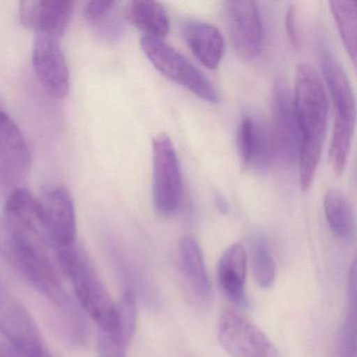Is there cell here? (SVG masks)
Masks as SVG:
<instances>
[{
	"instance_id": "cell-3",
	"label": "cell",
	"mask_w": 357,
	"mask_h": 357,
	"mask_svg": "<svg viewBox=\"0 0 357 357\" xmlns=\"http://www.w3.org/2000/svg\"><path fill=\"white\" fill-rule=\"evenodd\" d=\"M141 47L146 57L160 74L185 87L204 101L210 103L219 101L218 93L211 81L174 47L164 43L162 39L143 36Z\"/></svg>"
},
{
	"instance_id": "cell-30",
	"label": "cell",
	"mask_w": 357,
	"mask_h": 357,
	"mask_svg": "<svg viewBox=\"0 0 357 357\" xmlns=\"http://www.w3.org/2000/svg\"><path fill=\"white\" fill-rule=\"evenodd\" d=\"M216 206L222 214H229V204L227 198L223 195L216 196Z\"/></svg>"
},
{
	"instance_id": "cell-25",
	"label": "cell",
	"mask_w": 357,
	"mask_h": 357,
	"mask_svg": "<svg viewBox=\"0 0 357 357\" xmlns=\"http://www.w3.org/2000/svg\"><path fill=\"white\" fill-rule=\"evenodd\" d=\"M127 344L118 334L107 330L98 332V357H126Z\"/></svg>"
},
{
	"instance_id": "cell-18",
	"label": "cell",
	"mask_w": 357,
	"mask_h": 357,
	"mask_svg": "<svg viewBox=\"0 0 357 357\" xmlns=\"http://www.w3.org/2000/svg\"><path fill=\"white\" fill-rule=\"evenodd\" d=\"M179 258L183 275L192 288L202 298H208L212 294V285L202 248L194 238L187 236L181 240Z\"/></svg>"
},
{
	"instance_id": "cell-5",
	"label": "cell",
	"mask_w": 357,
	"mask_h": 357,
	"mask_svg": "<svg viewBox=\"0 0 357 357\" xmlns=\"http://www.w3.org/2000/svg\"><path fill=\"white\" fill-rule=\"evenodd\" d=\"M217 337L231 357H283L266 334L235 308L221 310Z\"/></svg>"
},
{
	"instance_id": "cell-14",
	"label": "cell",
	"mask_w": 357,
	"mask_h": 357,
	"mask_svg": "<svg viewBox=\"0 0 357 357\" xmlns=\"http://www.w3.org/2000/svg\"><path fill=\"white\" fill-rule=\"evenodd\" d=\"M181 32L193 55L208 70L218 68L225 53V40L220 31L208 22L187 20Z\"/></svg>"
},
{
	"instance_id": "cell-26",
	"label": "cell",
	"mask_w": 357,
	"mask_h": 357,
	"mask_svg": "<svg viewBox=\"0 0 357 357\" xmlns=\"http://www.w3.org/2000/svg\"><path fill=\"white\" fill-rule=\"evenodd\" d=\"M114 1H89L84 7V16L91 24H96L114 11Z\"/></svg>"
},
{
	"instance_id": "cell-23",
	"label": "cell",
	"mask_w": 357,
	"mask_h": 357,
	"mask_svg": "<svg viewBox=\"0 0 357 357\" xmlns=\"http://www.w3.org/2000/svg\"><path fill=\"white\" fill-rule=\"evenodd\" d=\"M137 321V298L132 290H126L116 304V333L127 346L135 335Z\"/></svg>"
},
{
	"instance_id": "cell-7",
	"label": "cell",
	"mask_w": 357,
	"mask_h": 357,
	"mask_svg": "<svg viewBox=\"0 0 357 357\" xmlns=\"http://www.w3.org/2000/svg\"><path fill=\"white\" fill-rule=\"evenodd\" d=\"M31 168V152L24 133L0 112V191L8 196L20 189Z\"/></svg>"
},
{
	"instance_id": "cell-24",
	"label": "cell",
	"mask_w": 357,
	"mask_h": 357,
	"mask_svg": "<svg viewBox=\"0 0 357 357\" xmlns=\"http://www.w3.org/2000/svg\"><path fill=\"white\" fill-rule=\"evenodd\" d=\"M336 357H356V303H349L348 311L336 337Z\"/></svg>"
},
{
	"instance_id": "cell-9",
	"label": "cell",
	"mask_w": 357,
	"mask_h": 357,
	"mask_svg": "<svg viewBox=\"0 0 357 357\" xmlns=\"http://www.w3.org/2000/svg\"><path fill=\"white\" fill-rule=\"evenodd\" d=\"M273 150L284 164L298 162L300 133L294 107V93L286 83H275L271 93Z\"/></svg>"
},
{
	"instance_id": "cell-10",
	"label": "cell",
	"mask_w": 357,
	"mask_h": 357,
	"mask_svg": "<svg viewBox=\"0 0 357 357\" xmlns=\"http://www.w3.org/2000/svg\"><path fill=\"white\" fill-rule=\"evenodd\" d=\"M225 18L236 52L245 59H254L262 53L264 29L259 5L255 1H227Z\"/></svg>"
},
{
	"instance_id": "cell-22",
	"label": "cell",
	"mask_w": 357,
	"mask_h": 357,
	"mask_svg": "<svg viewBox=\"0 0 357 357\" xmlns=\"http://www.w3.org/2000/svg\"><path fill=\"white\" fill-rule=\"evenodd\" d=\"M252 271L255 281L262 288L273 286L275 279V259L269 250L268 245L262 239L255 240L252 248Z\"/></svg>"
},
{
	"instance_id": "cell-17",
	"label": "cell",
	"mask_w": 357,
	"mask_h": 357,
	"mask_svg": "<svg viewBox=\"0 0 357 357\" xmlns=\"http://www.w3.org/2000/svg\"><path fill=\"white\" fill-rule=\"evenodd\" d=\"M126 17L144 36L162 39L170 30L168 13L155 1H131L126 8Z\"/></svg>"
},
{
	"instance_id": "cell-16",
	"label": "cell",
	"mask_w": 357,
	"mask_h": 357,
	"mask_svg": "<svg viewBox=\"0 0 357 357\" xmlns=\"http://www.w3.org/2000/svg\"><path fill=\"white\" fill-rule=\"evenodd\" d=\"M321 68L324 83L327 85L335 109L334 120L355 122L354 93L342 64L333 54L326 52L321 57Z\"/></svg>"
},
{
	"instance_id": "cell-4",
	"label": "cell",
	"mask_w": 357,
	"mask_h": 357,
	"mask_svg": "<svg viewBox=\"0 0 357 357\" xmlns=\"http://www.w3.org/2000/svg\"><path fill=\"white\" fill-rule=\"evenodd\" d=\"M152 164L154 208L162 216H173L178 212L181 206L183 179L176 150L167 133H160L153 137Z\"/></svg>"
},
{
	"instance_id": "cell-11",
	"label": "cell",
	"mask_w": 357,
	"mask_h": 357,
	"mask_svg": "<svg viewBox=\"0 0 357 357\" xmlns=\"http://www.w3.org/2000/svg\"><path fill=\"white\" fill-rule=\"evenodd\" d=\"M32 60L43 89L55 99L66 98L70 91V70L59 40L36 36Z\"/></svg>"
},
{
	"instance_id": "cell-29",
	"label": "cell",
	"mask_w": 357,
	"mask_h": 357,
	"mask_svg": "<svg viewBox=\"0 0 357 357\" xmlns=\"http://www.w3.org/2000/svg\"><path fill=\"white\" fill-rule=\"evenodd\" d=\"M356 262H353L351 265L350 271L348 275V300L349 303H356Z\"/></svg>"
},
{
	"instance_id": "cell-31",
	"label": "cell",
	"mask_w": 357,
	"mask_h": 357,
	"mask_svg": "<svg viewBox=\"0 0 357 357\" xmlns=\"http://www.w3.org/2000/svg\"><path fill=\"white\" fill-rule=\"evenodd\" d=\"M43 357H54L53 355L51 354V353L47 352V354L43 355Z\"/></svg>"
},
{
	"instance_id": "cell-13",
	"label": "cell",
	"mask_w": 357,
	"mask_h": 357,
	"mask_svg": "<svg viewBox=\"0 0 357 357\" xmlns=\"http://www.w3.org/2000/svg\"><path fill=\"white\" fill-rule=\"evenodd\" d=\"M237 148L242 168L264 170L273 154L271 130L254 114H244L237 129Z\"/></svg>"
},
{
	"instance_id": "cell-20",
	"label": "cell",
	"mask_w": 357,
	"mask_h": 357,
	"mask_svg": "<svg viewBox=\"0 0 357 357\" xmlns=\"http://www.w3.org/2000/svg\"><path fill=\"white\" fill-rule=\"evenodd\" d=\"M330 10L349 57L356 61V3L329 1Z\"/></svg>"
},
{
	"instance_id": "cell-1",
	"label": "cell",
	"mask_w": 357,
	"mask_h": 357,
	"mask_svg": "<svg viewBox=\"0 0 357 357\" xmlns=\"http://www.w3.org/2000/svg\"><path fill=\"white\" fill-rule=\"evenodd\" d=\"M294 100L300 133V185L305 192L312 185L321 160L329 114L323 78L310 64L296 66Z\"/></svg>"
},
{
	"instance_id": "cell-19",
	"label": "cell",
	"mask_w": 357,
	"mask_h": 357,
	"mask_svg": "<svg viewBox=\"0 0 357 357\" xmlns=\"http://www.w3.org/2000/svg\"><path fill=\"white\" fill-rule=\"evenodd\" d=\"M324 212L335 237L350 240L354 236V213L350 200L340 190L332 189L324 197Z\"/></svg>"
},
{
	"instance_id": "cell-12",
	"label": "cell",
	"mask_w": 357,
	"mask_h": 357,
	"mask_svg": "<svg viewBox=\"0 0 357 357\" xmlns=\"http://www.w3.org/2000/svg\"><path fill=\"white\" fill-rule=\"evenodd\" d=\"M74 11L75 3L70 0H35L22 1L20 15L22 24L37 36L59 40L68 30Z\"/></svg>"
},
{
	"instance_id": "cell-27",
	"label": "cell",
	"mask_w": 357,
	"mask_h": 357,
	"mask_svg": "<svg viewBox=\"0 0 357 357\" xmlns=\"http://www.w3.org/2000/svg\"><path fill=\"white\" fill-rule=\"evenodd\" d=\"M286 35L292 47L298 49L300 47L298 30H296V10L294 6H289L285 16Z\"/></svg>"
},
{
	"instance_id": "cell-2",
	"label": "cell",
	"mask_w": 357,
	"mask_h": 357,
	"mask_svg": "<svg viewBox=\"0 0 357 357\" xmlns=\"http://www.w3.org/2000/svg\"><path fill=\"white\" fill-rule=\"evenodd\" d=\"M56 255L60 268L70 280L81 307L97 323L99 329L116 333V303L84 250L75 243L58 248Z\"/></svg>"
},
{
	"instance_id": "cell-8",
	"label": "cell",
	"mask_w": 357,
	"mask_h": 357,
	"mask_svg": "<svg viewBox=\"0 0 357 357\" xmlns=\"http://www.w3.org/2000/svg\"><path fill=\"white\" fill-rule=\"evenodd\" d=\"M0 335L31 357H41L49 352L28 309L3 284H0Z\"/></svg>"
},
{
	"instance_id": "cell-28",
	"label": "cell",
	"mask_w": 357,
	"mask_h": 357,
	"mask_svg": "<svg viewBox=\"0 0 357 357\" xmlns=\"http://www.w3.org/2000/svg\"><path fill=\"white\" fill-rule=\"evenodd\" d=\"M0 357H31L13 342L0 335Z\"/></svg>"
},
{
	"instance_id": "cell-21",
	"label": "cell",
	"mask_w": 357,
	"mask_h": 357,
	"mask_svg": "<svg viewBox=\"0 0 357 357\" xmlns=\"http://www.w3.org/2000/svg\"><path fill=\"white\" fill-rule=\"evenodd\" d=\"M354 126L355 122L352 121L334 120L329 158L334 173L337 176H342L346 170Z\"/></svg>"
},
{
	"instance_id": "cell-15",
	"label": "cell",
	"mask_w": 357,
	"mask_h": 357,
	"mask_svg": "<svg viewBox=\"0 0 357 357\" xmlns=\"http://www.w3.org/2000/svg\"><path fill=\"white\" fill-rule=\"evenodd\" d=\"M246 273L248 254L240 243H234L221 256L218 265V281L223 294L234 304L246 306Z\"/></svg>"
},
{
	"instance_id": "cell-6",
	"label": "cell",
	"mask_w": 357,
	"mask_h": 357,
	"mask_svg": "<svg viewBox=\"0 0 357 357\" xmlns=\"http://www.w3.org/2000/svg\"><path fill=\"white\" fill-rule=\"evenodd\" d=\"M37 202L56 252L76 243V211L70 191L59 183H49L41 189Z\"/></svg>"
}]
</instances>
